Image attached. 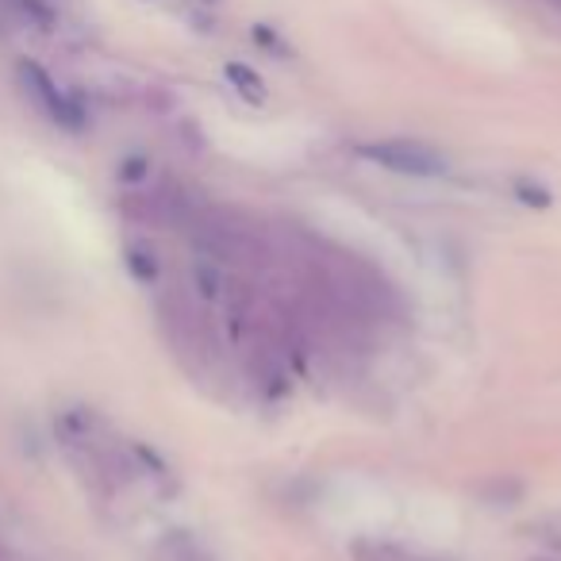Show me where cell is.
<instances>
[{
    "instance_id": "cell-1",
    "label": "cell",
    "mask_w": 561,
    "mask_h": 561,
    "mask_svg": "<svg viewBox=\"0 0 561 561\" xmlns=\"http://www.w3.org/2000/svg\"><path fill=\"white\" fill-rule=\"evenodd\" d=\"M362 158L400 178H442L447 173V158L431 150L427 143H412V138H385V143H369L358 147Z\"/></svg>"
},
{
    "instance_id": "cell-2",
    "label": "cell",
    "mask_w": 561,
    "mask_h": 561,
    "mask_svg": "<svg viewBox=\"0 0 561 561\" xmlns=\"http://www.w3.org/2000/svg\"><path fill=\"white\" fill-rule=\"evenodd\" d=\"M20 77H24V89L32 93V100L50 115V120L62 123V127H82V108L50 82L47 70H39L35 62H24L20 65Z\"/></svg>"
},
{
    "instance_id": "cell-3",
    "label": "cell",
    "mask_w": 561,
    "mask_h": 561,
    "mask_svg": "<svg viewBox=\"0 0 561 561\" xmlns=\"http://www.w3.org/2000/svg\"><path fill=\"white\" fill-rule=\"evenodd\" d=\"M155 561H208V553L200 550V542H193L188 535H173L158 546Z\"/></svg>"
},
{
    "instance_id": "cell-4",
    "label": "cell",
    "mask_w": 561,
    "mask_h": 561,
    "mask_svg": "<svg viewBox=\"0 0 561 561\" xmlns=\"http://www.w3.org/2000/svg\"><path fill=\"white\" fill-rule=\"evenodd\" d=\"M223 74H228V82L235 85V89L243 93L246 100H254V105H258V100L266 97V85H261V77L254 74L251 65H243V62H228V70H223Z\"/></svg>"
}]
</instances>
